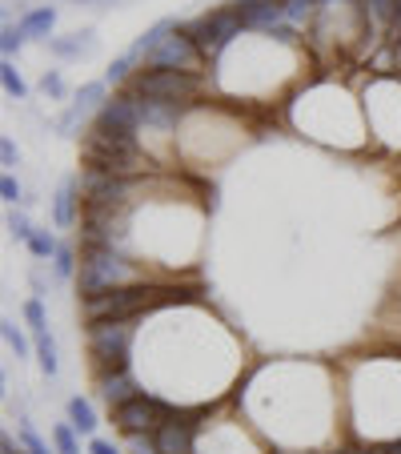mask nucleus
<instances>
[{"label":"nucleus","mask_w":401,"mask_h":454,"mask_svg":"<svg viewBox=\"0 0 401 454\" xmlns=\"http://www.w3.org/2000/svg\"><path fill=\"white\" fill-rule=\"evenodd\" d=\"M125 89L145 97V101H165V105H177V109H193V105L209 93V77L173 73V69H137V77L128 81Z\"/></svg>","instance_id":"nucleus-3"},{"label":"nucleus","mask_w":401,"mask_h":454,"mask_svg":"<svg viewBox=\"0 0 401 454\" xmlns=\"http://www.w3.org/2000/svg\"><path fill=\"white\" fill-rule=\"evenodd\" d=\"M77 270H81V249L73 246V241H60L57 257H52V274H57L60 282H77Z\"/></svg>","instance_id":"nucleus-14"},{"label":"nucleus","mask_w":401,"mask_h":454,"mask_svg":"<svg viewBox=\"0 0 401 454\" xmlns=\"http://www.w3.org/2000/svg\"><path fill=\"white\" fill-rule=\"evenodd\" d=\"M109 101V85H104V81H85V85L77 89V93H73V105H77V109H85V113H101V105Z\"/></svg>","instance_id":"nucleus-16"},{"label":"nucleus","mask_w":401,"mask_h":454,"mask_svg":"<svg viewBox=\"0 0 401 454\" xmlns=\"http://www.w3.org/2000/svg\"><path fill=\"white\" fill-rule=\"evenodd\" d=\"M181 33L193 36V44L201 49V57H205V65L213 69V65H221L225 49H233L249 28H245V17H241L237 4H221V9H209L193 20H181Z\"/></svg>","instance_id":"nucleus-2"},{"label":"nucleus","mask_w":401,"mask_h":454,"mask_svg":"<svg viewBox=\"0 0 401 454\" xmlns=\"http://www.w3.org/2000/svg\"><path fill=\"white\" fill-rule=\"evenodd\" d=\"M177 25H181V20H173V17L157 20V25H153V28H145V33H141V36H137V41H133V49H128V57L137 60V65H145V57H149V52H153V49H157V44H161V41H165V36H169V33H173V28H177Z\"/></svg>","instance_id":"nucleus-13"},{"label":"nucleus","mask_w":401,"mask_h":454,"mask_svg":"<svg viewBox=\"0 0 401 454\" xmlns=\"http://www.w3.org/2000/svg\"><path fill=\"white\" fill-rule=\"evenodd\" d=\"M89 129H101V133H117V137H137L141 141V129H145V101L128 89H117L109 101L101 105Z\"/></svg>","instance_id":"nucleus-5"},{"label":"nucleus","mask_w":401,"mask_h":454,"mask_svg":"<svg viewBox=\"0 0 401 454\" xmlns=\"http://www.w3.org/2000/svg\"><path fill=\"white\" fill-rule=\"evenodd\" d=\"M20 317H25V326L36 334H49V314H44V298H28L25 306H20Z\"/></svg>","instance_id":"nucleus-19"},{"label":"nucleus","mask_w":401,"mask_h":454,"mask_svg":"<svg viewBox=\"0 0 401 454\" xmlns=\"http://www.w3.org/2000/svg\"><path fill=\"white\" fill-rule=\"evenodd\" d=\"M120 450H125V446L112 442V438H101V434L89 438V454H120Z\"/></svg>","instance_id":"nucleus-30"},{"label":"nucleus","mask_w":401,"mask_h":454,"mask_svg":"<svg viewBox=\"0 0 401 454\" xmlns=\"http://www.w3.org/2000/svg\"><path fill=\"white\" fill-rule=\"evenodd\" d=\"M197 434H201L197 422H165L157 430V446L161 454H197Z\"/></svg>","instance_id":"nucleus-9"},{"label":"nucleus","mask_w":401,"mask_h":454,"mask_svg":"<svg viewBox=\"0 0 401 454\" xmlns=\"http://www.w3.org/2000/svg\"><path fill=\"white\" fill-rule=\"evenodd\" d=\"M0 330H4V342H9V350L17 354L20 362H25V358H36V342H28L25 330H20L12 317H4V326H0Z\"/></svg>","instance_id":"nucleus-18"},{"label":"nucleus","mask_w":401,"mask_h":454,"mask_svg":"<svg viewBox=\"0 0 401 454\" xmlns=\"http://www.w3.org/2000/svg\"><path fill=\"white\" fill-rule=\"evenodd\" d=\"M4 230H9V233H12V238H17V241H28V238H33V222H28L25 206L9 209V217H4Z\"/></svg>","instance_id":"nucleus-25"},{"label":"nucleus","mask_w":401,"mask_h":454,"mask_svg":"<svg viewBox=\"0 0 401 454\" xmlns=\"http://www.w3.org/2000/svg\"><path fill=\"white\" fill-rule=\"evenodd\" d=\"M0 81H4V93H9L12 101H28V85H25V77L17 73V65H12V60H4V65H0Z\"/></svg>","instance_id":"nucleus-22"},{"label":"nucleus","mask_w":401,"mask_h":454,"mask_svg":"<svg viewBox=\"0 0 401 454\" xmlns=\"http://www.w3.org/2000/svg\"><path fill=\"white\" fill-rule=\"evenodd\" d=\"M321 4H358V0H321Z\"/></svg>","instance_id":"nucleus-33"},{"label":"nucleus","mask_w":401,"mask_h":454,"mask_svg":"<svg viewBox=\"0 0 401 454\" xmlns=\"http://www.w3.org/2000/svg\"><path fill=\"white\" fill-rule=\"evenodd\" d=\"M0 454H28V450L20 442H12V438H4V442H0Z\"/></svg>","instance_id":"nucleus-32"},{"label":"nucleus","mask_w":401,"mask_h":454,"mask_svg":"<svg viewBox=\"0 0 401 454\" xmlns=\"http://www.w3.org/2000/svg\"><path fill=\"white\" fill-rule=\"evenodd\" d=\"M28 33L20 25H4V33H0V49H4V60H12L20 49H25Z\"/></svg>","instance_id":"nucleus-26"},{"label":"nucleus","mask_w":401,"mask_h":454,"mask_svg":"<svg viewBox=\"0 0 401 454\" xmlns=\"http://www.w3.org/2000/svg\"><path fill=\"white\" fill-rule=\"evenodd\" d=\"M36 366H41L44 378H57L60 374V354H57V338L52 334H36Z\"/></svg>","instance_id":"nucleus-17"},{"label":"nucleus","mask_w":401,"mask_h":454,"mask_svg":"<svg viewBox=\"0 0 401 454\" xmlns=\"http://www.w3.org/2000/svg\"><path fill=\"white\" fill-rule=\"evenodd\" d=\"M52 446H57V454H81V434L73 430L69 419L52 427Z\"/></svg>","instance_id":"nucleus-21"},{"label":"nucleus","mask_w":401,"mask_h":454,"mask_svg":"<svg viewBox=\"0 0 401 454\" xmlns=\"http://www.w3.org/2000/svg\"><path fill=\"white\" fill-rule=\"evenodd\" d=\"M141 69H173V73H193V77H209V65L201 57V49L193 44V36L181 33V25L157 44L153 52L145 57Z\"/></svg>","instance_id":"nucleus-6"},{"label":"nucleus","mask_w":401,"mask_h":454,"mask_svg":"<svg viewBox=\"0 0 401 454\" xmlns=\"http://www.w3.org/2000/svg\"><path fill=\"white\" fill-rule=\"evenodd\" d=\"M120 446H125V454H161V446H157V434H120Z\"/></svg>","instance_id":"nucleus-24"},{"label":"nucleus","mask_w":401,"mask_h":454,"mask_svg":"<svg viewBox=\"0 0 401 454\" xmlns=\"http://www.w3.org/2000/svg\"><path fill=\"white\" fill-rule=\"evenodd\" d=\"M25 246H28V254H33L36 262H52V257H57V249H60V241L52 238L49 230H33V238H28Z\"/></svg>","instance_id":"nucleus-20"},{"label":"nucleus","mask_w":401,"mask_h":454,"mask_svg":"<svg viewBox=\"0 0 401 454\" xmlns=\"http://www.w3.org/2000/svg\"><path fill=\"white\" fill-rule=\"evenodd\" d=\"M41 93L49 97V101H65V97H69V89H65V77H60L57 69H44V77H41Z\"/></svg>","instance_id":"nucleus-28"},{"label":"nucleus","mask_w":401,"mask_h":454,"mask_svg":"<svg viewBox=\"0 0 401 454\" xmlns=\"http://www.w3.org/2000/svg\"><path fill=\"white\" fill-rule=\"evenodd\" d=\"M137 69H141L137 60L128 57V52H120V57H112V60H109V69H104V77H101V81H104L109 89H125L128 81L137 77Z\"/></svg>","instance_id":"nucleus-15"},{"label":"nucleus","mask_w":401,"mask_h":454,"mask_svg":"<svg viewBox=\"0 0 401 454\" xmlns=\"http://www.w3.org/2000/svg\"><path fill=\"white\" fill-rule=\"evenodd\" d=\"M281 454H313V450H281Z\"/></svg>","instance_id":"nucleus-34"},{"label":"nucleus","mask_w":401,"mask_h":454,"mask_svg":"<svg viewBox=\"0 0 401 454\" xmlns=\"http://www.w3.org/2000/svg\"><path fill=\"white\" fill-rule=\"evenodd\" d=\"M173 414H177V403L153 395V390H141L133 403L109 411V419H112V430H117V434H145V430L157 434L165 422H173Z\"/></svg>","instance_id":"nucleus-4"},{"label":"nucleus","mask_w":401,"mask_h":454,"mask_svg":"<svg viewBox=\"0 0 401 454\" xmlns=\"http://www.w3.org/2000/svg\"><path fill=\"white\" fill-rule=\"evenodd\" d=\"M81 214H85V201H81L77 177H69L57 189V198H52V225L57 230H73V225H81Z\"/></svg>","instance_id":"nucleus-8"},{"label":"nucleus","mask_w":401,"mask_h":454,"mask_svg":"<svg viewBox=\"0 0 401 454\" xmlns=\"http://www.w3.org/2000/svg\"><path fill=\"white\" fill-rule=\"evenodd\" d=\"M17 442L25 446L28 454H57V446H49V442H44V438H41V434H36V430H33V422H28V419H20Z\"/></svg>","instance_id":"nucleus-23"},{"label":"nucleus","mask_w":401,"mask_h":454,"mask_svg":"<svg viewBox=\"0 0 401 454\" xmlns=\"http://www.w3.org/2000/svg\"><path fill=\"white\" fill-rule=\"evenodd\" d=\"M141 338V317L125 322H89L85 326V354H89V378L133 370Z\"/></svg>","instance_id":"nucleus-1"},{"label":"nucleus","mask_w":401,"mask_h":454,"mask_svg":"<svg viewBox=\"0 0 401 454\" xmlns=\"http://www.w3.org/2000/svg\"><path fill=\"white\" fill-rule=\"evenodd\" d=\"M0 198H4V206L9 209H17V206H25V189H20V181H17V173H4L0 177Z\"/></svg>","instance_id":"nucleus-27"},{"label":"nucleus","mask_w":401,"mask_h":454,"mask_svg":"<svg viewBox=\"0 0 401 454\" xmlns=\"http://www.w3.org/2000/svg\"><path fill=\"white\" fill-rule=\"evenodd\" d=\"M0 161H4V173H12L20 165V149H17V141H12V137L0 141Z\"/></svg>","instance_id":"nucleus-29"},{"label":"nucleus","mask_w":401,"mask_h":454,"mask_svg":"<svg viewBox=\"0 0 401 454\" xmlns=\"http://www.w3.org/2000/svg\"><path fill=\"white\" fill-rule=\"evenodd\" d=\"M20 28L28 33V41H52V28H57V9L52 4H36V9H25L17 20Z\"/></svg>","instance_id":"nucleus-10"},{"label":"nucleus","mask_w":401,"mask_h":454,"mask_svg":"<svg viewBox=\"0 0 401 454\" xmlns=\"http://www.w3.org/2000/svg\"><path fill=\"white\" fill-rule=\"evenodd\" d=\"M65 414H69V422H73V430H77L81 438H96V406L89 403V398H81V395H73L69 403H65Z\"/></svg>","instance_id":"nucleus-12"},{"label":"nucleus","mask_w":401,"mask_h":454,"mask_svg":"<svg viewBox=\"0 0 401 454\" xmlns=\"http://www.w3.org/2000/svg\"><path fill=\"white\" fill-rule=\"evenodd\" d=\"M389 52H393V73L401 77V36L397 41H389Z\"/></svg>","instance_id":"nucleus-31"},{"label":"nucleus","mask_w":401,"mask_h":454,"mask_svg":"<svg viewBox=\"0 0 401 454\" xmlns=\"http://www.w3.org/2000/svg\"><path fill=\"white\" fill-rule=\"evenodd\" d=\"M145 390L137 370H117V374H96L93 378V398L104 406V411H117V406L133 403V398Z\"/></svg>","instance_id":"nucleus-7"},{"label":"nucleus","mask_w":401,"mask_h":454,"mask_svg":"<svg viewBox=\"0 0 401 454\" xmlns=\"http://www.w3.org/2000/svg\"><path fill=\"white\" fill-rule=\"evenodd\" d=\"M96 49V33L85 28V33H69V36H52L49 41V52H57L60 60H77V57H89Z\"/></svg>","instance_id":"nucleus-11"}]
</instances>
